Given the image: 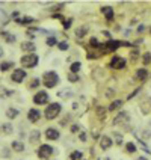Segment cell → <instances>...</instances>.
I'll return each instance as SVG.
<instances>
[{
  "instance_id": "obj_1",
  "label": "cell",
  "mask_w": 151,
  "mask_h": 160,
  "mask_svg": "<svg viewBox=\"0 0 151 160\" xmlns=\"http://www.w3.org/2000/svg\"><path fill=\"white\" fill-rule=\"evenodd\" d=\"M60 109H62V106H60L59 103L48 104V107L45 109V118H47V119H55V118L59 115Z\"/></svg>"
},
{
  "instance_id": "obj_2",
  "label": "cell",
  "mask_w": 151,
  "mask_h": 160,
  "mask_svg": "<svg viewBox=\"0 0 151 160\" xmlns=\"http://www.w3.org/2000/svg\"><path fill=\"white\" fill-rule=\"evenodd\" d=\"M58 80H59V76L55 73V71H48L44 74V85L47 88H53L58 85Z\"/></svg>"
},
{
  "instance_id": "obj_3",
  "label": "cell",
  "mask_w": 151,
  "mask_h": 160,
  "mask_svg": "<svg viewBox=\"0 0 151 160\" xmlns=\"http://www.w3.org/2000/svg\"><path fill=\"white\" fill-rule=\"evenodd\" d=\"M38 56L33 55V53H30V55H26L21 58V65L24 66V68H33V66L38 63Z\"/></svg>"
},
{
  "instance_id": "obj_4",
  "label": "cell",
  "mask_w": 151,
  "mask_h": 160,
  "mask_svg": "<svg viewBox=\"0 0 151 160\" xmlns=\"http://www.w3.org/2000/svg\"><path fill=\"white\" fill-rule=\"evenodd\" d=\"M121 45H132V44L130 43H121V41H112V39H109L107 43L101 44V48H103V51H115Z\"/></svg>"
},
{
  "instance_id": "obj_5",
  "label": "cell",
  "mask_w": 151,
  "mask_h": 160,
  "mask_svg": "<svg viewBox=\"0 0 151 160\" xmlns=\"http://www.w3.org/2000/svg\"><path fill=\"white\" fill-rule=\"evenodd\" d=\"M53 154V148L50 145H41L40 148H38V157L40 159H47L48 156H52Z\"/></svg>"
},
{
  "instance_id": "obj_6",
  "label": "cell",
  "mask_w": 151,
  "mask_h": 160,
  "mask_svg": "<svg viewBox=\"0 0 151 160\" xmlns=\"http://www.w3.org/2000/svg\"><path fill=\"white\" fill-rule=\"evenodd\" d=\"M109 65H110V68H113V70H122L125 66V61L122 58H119V56H113Z\"/></svg>"
},
{
  "instance_id": "obj_7",
  "label": "cell",
  "mask_w": 151,
  "mask_h": 160,
  "mask_svg": "<svg viewBox=\"0 0 151 160\" xmlns=\"http://www.w3.org/2000/svg\"><path fill=\"white\" fill-rule=\"evenodd\" d=\"M33 101H35V104H45L48 101V94L44 91L36 92V95L33 97Z\"/></svg>"
},
{
  "instance_id": "obj_8",
  "label": "cell",
  "mask_w": 151,
  "mask_h": 160,
  "mask_svg": "<svg viewBox=\"0 0 151 160\" xmlns=\"http://www.w3.org/2000/svg\"><path fill=\"white\" fill-rule=\"evenodd\" d=\"M26 79V71L24 70H15L14 73H12V80H14V82H17V83H21L23 80Z\"/></svg>"
},
{
  "instance_id": "obj_9",
  "label": "cell",
  "mask_w": 151,
  "mask_h": 160,
  "mask_svg": "<svg viewBox=\"0 0 151 160\" xmlns=\"http://www.w3.org/2000/svg\"><path fill=\"white\" fill-rule=\"evenodd\" d=\"M45 138H47L48 141H56V139H59V131H58L56 128H47Z\"/></svg>"
},
{
  "instance_id": "obj_10",
  "label": "cell",
  "mask_w": 151,
  "mask_h": 160,
  "mask_svg": "<svg viewBox=\"0 0 151 160\" xmlns=\"http://www.w3.org/2000/svg\"><path fill=\"white\" fill-rule=\"evenodd\" d=\"M112 145H113V142H112V139L109 136H103L101 141H100V146H101V150H109Z\"/></svg>"
},
{
  "instance_id": "obj_11",
  "label": "cell",
  "mask_w": 151,
  "mask_h": 160,
  "mask_svg": "<svg viewBox=\"0 0 151 160\" xmlns=\"http://www.w3.org/2000/svg\"><path fill=\"white\" fill-rule=\"evenodd\" d=\"M40 116H41V113H40V110H36V109H30L29 113H27V118H29L30 123H36L38 119H40Z\"/></svg>"
},
{
  "instance_id": "obj_12",
  "label": "cell",
  "mask_w": 151,
  "mask_h": 160,
  "mask_svg": "<svg viewBox=\"0 0 151 160\" xmlns=\"http://www.w3.org/2000/svg\"><path fill=\"white\" fill-rule=\"evenodd\" d=\"M129 119V113L127 112H121V113H118L116 115V118H115V121H113V124H122V123H125Z\"/></svg>"
},
{
  "instance_id": "obj_13",
  "label": "cell",
  "mask_w": 151,
  "mask_h": 160,
  "mask_svg": "<svg viewBox=\"0 0 151 160\" xmlns=\"http://www.w3.org/2000/svg\"><path fill=\"white\" fill-rule=\"evenodd\" d=\"M148 77V71L145 68H139L136 71V80H139V82H144V80Z\"/></svg>"
},
{
  "instance_id": "obj_14",
  "label": "cell",
  "mask_w": 151,
  "mask_h": 160,
  "mask_svg": "<svg viewBox=\"0 0 151 160\" xmlns=\"http://www.w3.org/2000/svg\"><path fill=\"white\" fill-rule=\"evenodd\" d=\"M12 150L17 151V153L24 151V143H23V142H20V141H14V142H12Z\"/></svg>"
},
{
  "instance_id": "obj_15",
  "label": "cell",
  "mask_w": 151,
  "mask_h": 160,
  "mask_svg": "<svg viewBox=\"0 0 151 160\" xmlns=\"http://www.w3.org/2000/svg\"><path fill=\"white\" fill-rule=\"evenodd\" d=\"M101 12L106 15L107 20H112V18H113V9H112V8H109V6H103V8H101Z\"/></svg>"
},
{
  "instance_id": "obj_16",
  "label": "cell",
  "mask_w": 151,
  "mask_h": 160,
  "mask_svg": "<svg viewBox=\"0 0 151 160\" xmlns=\"http://www.w3.org/2000/svg\"><path fill=\"white\" fill-rule=\"evenodd\" d=\"M6 116H8L9 119H14V118H17V116H18V110H17V109H14V107H9V109L6 110Z\"/></svg>"
},
{
  "instance_id": "obj_17",
  "label": "cell",
  "mask_w": 151,
  "mask_h": 160,
  "mask_svg": "<svg viewBox=\"0 0 151 160\" xmlns=\"http://www.w3.org/2000/svg\"><path fill=\"white\" fill-rule=\"evenodd\" d=\"M21 48H23L24 51H35L36 45H35L33 43H24V44L21 45Z\"/></svg>"
},
{
  "instance_id": "obj_18",
  "label": "cell",
  "mask_w": 151,
  "mask_h": 160,
  "mask_svg": "<svg viewBox=\"0 0 151 160\" xmlns=\"http://www.w3.org/2000/svg\"><path fill=\"white\" fill-rule=\"evenodd\" d=\"M121 106H122V101H121V100H115V101H113V103L109 106V112L115 110V109H119Z\"/></svg>"
},
{
  "instance_id": "obj_19",
  "label": "cell",
  "mask_w": 151,
  "mask_h": 160,
  "mask_svg": "<svg viewBox=\"0 0 151 160\" xmlns=\"http://www.w3.org/2000/svg\"><path fill=\"white\" fill-rule=\"evenodd\" d=\"M35 20L32 18V17H23V18H18L17 20V23L18 24H30V23H33Z\"/></svg>"
},
{
  "instance_id": "obj_20",
  "label": "cell",
  "mask_w": 151,
  "mask_h": 160,
  "mask_svg": "<svg viewBox=\"0 0 151 160\" xmlns=\"http://www.w3.org/2000/svg\"><path fill=\"white\" fill-rule=\"evenodd\" d=\"M12 66H14V62H3V63H0V70L8 71L9 68H12Z\"/></svg>"
},
{
  "instance_id": "obj_21",
  "label": "cell",
  "mask_w": 151,
  "mask_h": 160,
  "mask_svg": "<svg viewBox=\"0 0 151 160\" xmlns=\"http://www.w3.org/2000/svg\"><path fill=\"white\" fill-rule=\"evenodd\" d=\"M80 62H74V63H71V66H70V70H71V73L73 74H76V73H77L79 70H80Z\"/></svg>"
},
{
  "instance_id": "obj_22",
  "label": "cell",
  "mask_w": 151,
  "mask_h": 160,
  "mask_svg": "<svg viewBox=\"0 0 151 160\" xmlns=\"http://www.w3.org/2000/svg\"><path fill=\"white\" fill-rule=\"evenodd\" d=\"M125 150H127V153H134L136 151V145L133 142H129L127 145H125Z\"/></svg>"
},
{
  "instance_id": "obj_23",
  "label": "cell",
  "mask_w": 151,
  "mask_h": 160,
  "mask_svg": "<svg viewBox=\"0 0 151 160\" xmlns=\"http://www.w3.org/2000/svg\"><path fill=\"white\" fill-rule=\"evenodd\" d=\"M82 157H83L82 151H74V153L71 154V159H73V160H80Z\"/></svg>"
},
{
  "instance_id": "obj_24",
  "label": "cell",
  "mask_w": 151,
  "mask_h": 160,
  "mask_svg": "<svg viewBox=\"0 0 151 160\" xmlns=\"http://www.w3.org/2000/svg\"><path fill=\"white\" fill-rule=\"evenodd\" d=\"M38 139H40V131H38V130H33L32 131V135H30V141H38Z\"/></svg>"
},
{
  "instance_id": "obj_25",
  "label": "cell",
  "mask_w": 151,
  "mask_h": 160,
  "mask_svg": "<svg viewBox=\"0 0 151 160\" xmlns=\"http://www.w3.org/2000/svg\"><path fill=\"white\" fill-rule=\"evenodd\" d=\"M89 44L92 45V47H101V44H100V41H98V39L97 38H91V41H89Z\"/></svg>"
},
{
  "instance_id": "obj_26",
  "label": "cell",
  "mask_w": 151,
  "mask_h": 160,
  "mask_svg": "<svg viewBox=\"0 0 151 160\" xmlns=\"http://www.w3.org/2000/svg\"><path fill=\"white\" fill-rule=\"evenodd\" d=\"M142 61H144V63H145V65H148V63L151 62V53H145L144 58H142Z\"/></svg>"
},
{
  "instance_id": "obj_27",
  "label": "cell",
  "mask_w": 151,
  "mask_h": 160,
  "mask_svg": "<svg viewBox=\"0 0 151 160\" xmlns=\"http://www.w3.org/2000/svg\"><path fill=\"white\" fill-rule=\"evenodd\" d=\"M58 47H59V50H68V47H70V45H68V43H67V41H62V43H59V44H58Z\"/></svg>"
},
{
  "instance_id": "obj_28",
  "label": "cell",
  "mask_w": 151,
  "mask_h": 160,
  "mask_svg": "<svg viewBox=\"0 0 151 160\" xmlns=\"http://www.w3.org/2000/svg\"><path fill=\"white\" fill-rule=\"evenodd\" d=\"M3 131L6 133V135L12 133V125H11V124H3Z\"/></svg>"
},
{
  "instance_id": "obj_29",
  "label": "cell",
  "mask_w": 151,
  "mask_h": 160,
  "mask_svg": "<svg viewBox=\"0 0 151 160\" xmlns=\"http://www.w3.org/2000/svg\"><path fill=\"white\" fill-rule=\"evenodd\" d=\"M55 44H56V39H55L53 36H50V38L47 39V45H48V47H53Z\"/></svg>"
},
{
  "instance_id": "obj_30",
  "label": "cell",
  "mask_w": 151,
  "mask_h": 160,
  "mask_svg": "<svg viewBox=\"0 0 151 160\" xmlns=\"http://www.w3.org/2000/svg\"><path fill=\"white\" fill-rule=\"evenodd\" d=\"M85 33H86V30H85L83 27H80V29H77V32H76V35H77L79 38H82V36H83Z\"/></svg>"
},
{
  "instance_id": "obj_31",
  "label": "cell",
  "mask_w": 151,
  "mask_h": 160,
  "mask_svg": "<svg viewBox=\"0 0 151 160\" xmlns=\"http://www.w3.org/2000/svg\"><path fill=\"white\" fill-rule=\"evenodd\" d=\"M68 80H70V82H77V80H79V77L76 76V74H73V73H71V74L68 76Z\"/></svg>"
},
{
  "instance_id": "obj_32",
  "label": "cell",
  "mask_w": 151,
  "mask_h": 160,
  "mask_svg": "<svg viewBox=\"0 0 151 160\" xmlns=\"http://www.w3.org/2000/svg\"><path fill=\"white\" fill-rule=\"evenodd\" d=\"M6 41H8V43H14V41H15V36H14V35H8V33H6Z\"/></svg>"
},
{
  "instance_id": "obj_33",
  "label": "cell",
  "mask_w": 151,
  "mask_h": 160,
  "mask_svg": "<svg viewBox=\"0 0 151 160\" xmlns=\"http://www.w3.org/2000/svg\"><path fill=\"white\" fill-rule=\"evenodd\" d=\"M71 23H73V20H71V18H67V21L64 23V27H65V29H68L70 26H71Z\"/></svg>"
},
{
  "instance_id": "obj_34",
  "label": "cell",
  "mask_w": 151,
  "mask_h": 160,
  "mask_svg": "<svg viewBox=\"0 0 151 160\" xmlns=\"http://www.w3.org/2000/svg\"><path fill=\"white\" fill-rule=\"evenodd\" d=\"M139 91H141V88H137V89H134V92H133V94H130V95H129V100H132L133 97H136V95H137V92H139Z\"/></svg>"
},
{
  "instance_id": "obj_35",
  "label": "cell",
  "mask_w": 151,
  "mask_h": 160,
  "mask_svg": "<svg viewBox=\"0 0 151 160\" xmlns=\"http://www.w3.org/2000/svg\"><path fill=\"white\" fill-rule=\"evenodd\" d=\"M79 128H80V127H79L77 124H74V125H71V133H77V131H79Z\"/></svg>"
},
{
  "instance_id": "obj_36",
  "label": "cell",
  "mask_w": 151,
  "mask_h": 160,
  "mask_svg": "<svg viewBox=\"0 0 151 160\" xmlns=\"http://www.w3.org/2000/svg\"><path fill=\"white\" fill-rule=\"evenodd\" d=\"M38 85H40V79H33V83H32L30 86L33 88V86H38Z\"/></svg>"
},
{
  "instance_id": "obj_37",
  "label": "cell",
  "mask_w": 151,
  "mask_h": 160,
  "mask_svg": "<svg viewBox=\"0 0 151 160\" xmlns=\"http://www.w3.org/2000/svg\"><path fill=\"white\" fill-rule=\"evenodd\" d=\"M79 138H80L82 142H85V141H86V133H80V136H79Z\"/></svg>"
},
{
  "instance_id": "obj_38",
  "label": "cell",
  "mask_w": 151,
  "mask_h": 160,
  "mask_svg": "<svg viewBox=\"0 0 151 160\" xmlns=\"http://www.w3.org/2000/svg\"><path fill=\"white\" fill-rule=\"evenodd\" d=\"M136 58H137V51L134 50V51L132 53V59H133V61H136Z\"/></svg>"
},
{
  "instance_id": "obj_39",
  "label": "cell",
  "mask_w": 151,
  "mask_h": 160,
  "mask_svg": "<svg viewBox=\"0 0 151 160\" xmlns=\"http://www.w3.org/2000/svg\"><path fill=\"white\" fill-rule=\"evenodd\" d=\"M144 29H145V26H144V24H141L139 27H137V32H144Z\"/></svg>"
},
{
  "instance_id": "obj_40",
  "label": "cell",
  "mask_w": 151,
  "mask_h": 160,
  "mask_svg": "<svg viewBox=\"0 0 151 160\" xmlns=\"http://www.w3.org/2000/svg\"><path fill=\"white\" fill-rule=\"evenodd\" d=\"M103 35H104V36H107V38L110 39V32H107V30H103Z\"/></svg>"
},
{
  "instance_id": "obj_41",
  "label": "cell",
  "mask_w": 151,
  "mask_h": 160,
  "mask_svg": "<svg viewBox=\"0 0 151 160\" xmlns=\"http://www.w3.org/2000/svg\"><path fill=\"white\" fill-rule=\"evenodd\" d=\"M137 160H148V159H147V157H139Z\"/></svg>"
},
{
  "instance_id": "obj_42",
  "label": "cell",
  "mask_w": 151,
  "mask_h": 160,
  "mask_svg": "<svg viewBox=\"0 0 151 160\" xmlns=\"http://www.w3.org/2000/svg\"><path fill=\"white\" fill-rule=\"evenodd\" d=\"M2 55H3V48H2V47H0V56H2Z\"/></svg>"
}]
</instances>
